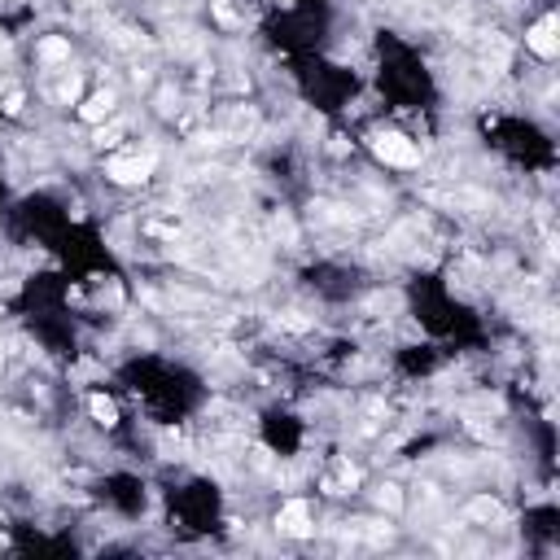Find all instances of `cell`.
Wrapping results in <instances>:
<instances>
[{
  "label": "cell",
  "mask_w": 560,
  "mask_h": 560,
  "mask_svg": "<svg viewBox=\"0 0 560 560\" xmlns=\"http://www.w3.org/2000/svg\"><path fill=\"white\" fill-rule=\"evenodd\" d=\"M66 57H71V44H66L61 36H48L40 44V61H66Z\"/></svg>",
  "instance_id": "cell-8"
},
{
  "label": "cell",
  "mask_w": 560,
  "mask_h": 560,
  "mask_svg": "<svg viewBox=\"0 0 560 560\" xmlns=\"http://www.w3.org/2000/svg\"><path fill=\"white\" fill-rule=\"evenodd\" d=\"M280 5H285V9H289V5H293V0H280Z\"/></svg>",
  "instance_id": "cell-18"
},
{
  "label": "cell",
  "mask_w": 560,
  "mask_h": 560,
  "mask_svg": "<svg viewBox=\"0 0 560 560\" xmlns=\"http://www.w3.org/2000/svg\"><path fill=\"white\" fill-rule=\"evenodd\" d=\"M5 114H22V92H18V88L5 96Z\"/></svg>",
  "instance_id": "cell-16"
},
{
  "label": "cell",
  "mask_w": 560,
  "mask_h": 560,
  "mask_svg": "<svg viewBox=\"0 0 560 560\" xmlns=\"http://www.w3.org/2000/svg\"><path fill=\"white\" fill-rule=\"evenodd\" d=\"M79 114H84L88 123H101V119H110V114H114V92H96V96H88Z\"/></svg>",
  "instance_id": "cell-6"
},
{
  "label": "cell",
  "mask_w": 560,
  "mask_h": 560,
  "mask_svg": "<svg viewBox=\"0 0 560 560\" xmlns=\"http://www.w3.org/2000/svg\"><path fill=\"white\" fill-rule=\"evenodd\" d=\"M105 175L114 184H145V179L154 175V154H136V158H114Z\"/></svg>",
  "instance_id": "cell-2"
},
{
  "label": "cell",
  "mask_w": 560,
  "mask_h": 560,
  "mask_svg": "<svg viewBox=\"0 0 560 560\" xmlns=\"http://www.w3.org/2000/svg\"><path fill=\"white\" fill-rule=\"evenodd\" d=\"M79 5H101V0H79Z\"/></svg>",
  "instance_id": "cell-17"
},
{
  "label": "cell",
  "mask_w": 560,
  "mask_h": 560,
  "mask_svg": "<svg viewBox=\"0 0 560 560\" xmlns=\"http://www.w3.org/2000/svg\"><path fill=\"white\" fill-rule=\"evenodd\" d=\"M276 328H285V333H311V328H316V320L302 316V311H280V316H276Z\"/></svg>",
  "instance_id": "cell-7"
},
{
  "label": "cell",
  "mask_w": 560,
  "mask_h": 560,
  "mask_svg": "<svg viewBox=\"0 0 560 560\" xmlns=\"http://www.w3.org/2000/svg\"><path fill=\"white\" fill-rule=\"evenodd\" d=\"M469 521H477V525H490V521H503V503H499L495 495H477V499L469 503Z\"/></svg>",
  "instance_id": "cell-5"
},
{
  "label": "cell",
  "mask_w": 560,
  "mask_h": 560,
  "mask_svg": "<svg viewBox=\"0 0 560 560\" xmlns=\"http://www.w3.org/2000/svg\"><path fill=\"white\" fill-rule=\"evenodd\" d=\"M556 18H543V22H534L530 31H525V44H530L534 48V53L543 57V61H552L556 53H560V40H556Z\"/></svg>",
  "instance_id": "cell-3"
},
{
  "label": "cell",
  "mask_w": 560,
  "mask_h": 560,
  "mask_svg": "<svg viewBox=\"0 0 560 560\" xmlns=\"http://www.w3.org/2000/svg\"><path fill=\"white\" fill-rule=\"evenodd\" d=\"M57 96H61V101H75V96H79V75H71V79H66V84L57 88Z\"/></svg>",
  "instance_id": "cell-15"
},
{
  "label": "cell",
  "mask_w": 560,
  "mask_h": 560,
  "mask_svg": "<svg viewBox=\"0 0 560 560\" xmlns=\"http://www.w3.org/2000/svg\"><path fill=\"white\" fill-rule=\"evenodd\" d=\"M372 154L381 158V162H390V167H416V162H420L416 145H411L407 136H394V131H385V136L372 140Z\"/></svg>",
  "instance_id": "cell-1"
},
{
  "label": "cell",
  "mask_w": 560,
  "mask_h": 560,
  "mask_svg": "<svg viewBox=\"0 0 560 560\" xmlns=\"http://www.w3.org/2000/svg\"><path fill=\"white\" fill-rule=\"evenodd\" d=\"M0 543H5V538H0Z\"/></svg>",
  "instance_id": "cell-19"
},
{
  "label": "cell",
  "mask_w": 560,
  "mask_h": 560,
  "mask_svg": "<svg viewBox=\"0 0 560 560\" xmlns=\"http://www.w3.org/2000/svg\"><path fill=\"white\" fill-rule=\"evenodd\" d=\"M276 525H280L285 534H293V538H307V534H311V508H307L302 499H289L285 508H280Z\"/></svg>",
  "instance_id": "cell-4"
},
{
  "label": "cell",
  "mask_w": 560,
  "mask_h": 560,
  "mask_svg": "<svg viewBox=\"0 0 560 560\" xmlns=\"http://www.w3.org/2000/svg\"><path fill=\"white\" fill-rule=\"evenodd\" d=\"M88 407H92V416H96V420H101V425H105V429H110V425H114V420H119V407H114V403L105 399V394H92V403H88Z\"/></svg>",
  "instance_id": "cell-9"
},
{
  "label": "cell",
  "mask_w": 560,
  "mask_h": 560,
  "mask_svg": "<svg viewBox=\"0 0 560 560\" xmlns=\"http://www.w3.org/2000/svg\"><path fill=\"white\" fill-rule=\"evenodd\" d=\"M119 136H123V123H114V127H101V136H96V145H119Z\"/></svg>",
  "instance_id": "cell-14"
},
{
  "label": "cell",
  "mask_w": 560,
  "mask_h": 560,
  "mask_svg": "<svg viewBox=\"0 0 560 560\" xmlns=\"http://www.w3.org/2000/svg\"><path fill=\"white\" fill-rule=\"evenodd\" d=\"M376 508H385V513H399V508H403L399 486H381V490H376Z\"/></svg>",
  "instance_id": "cell-11"
},
{
  "label": "cell",
  "mask_w": 560,
  "mask_h": 560,
  "mask_svg": "<svg viewBox=\"0 0 560 560\" xmlns=\"http://www.w3.org/2000/svg\"><path fill=\"white\" fill-rule=\"evenodd\" d=\"M355 525V534H368L372 543H385L390 538V525L385 521H351Z\"/></svg>",
  "instance_id": "cell-10"
},
{
  "label": "cell",
  "mask_w": 560,
  "mask_h": 560,
  "mask_svg": "<svg viewBox=\"0 0 560 560\" xmlns=\"http://www.w3.org/2000/svg\"><path fill=\"white\" fill-rule=\"evenodd\" d=\"M175 455H179V434L167 429V434H162V459H175Z\"/></svg>",
  "instance_id": "cell-13"
},
{
  "label": "cell",
  "mask_w": 560,
  "mask_h": 560,
  "mask_svg": "<svg viewBox=\"0 0 560 560\" xmlns=\"http://www.w3.org/2000/svg\"><path fill=\"white\" fill-rule=\"evenodd\" d=\"M210 5H215V18H219L223 27H237V13H233V5H228V0H210Z\"/></svg>",
  "instance_id": "cell-12"
}]
</instances>
